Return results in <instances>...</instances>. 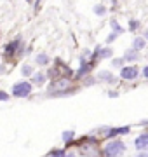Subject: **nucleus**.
Segmentation results:
<instances>
[{"instance_id":"obj_14","label":"nucleus","mask_w":148,"mask_h":157,"mask_svg":"<svg viewBox=\"0 0 148 157\" xmlns=\"http://www.w3.org/2000/svg\"><path fill=\"white\" fill-rule=\"evenodd\" d=\"M73 136H75L73 131H63V141H65V143L72 141V140H73Z\"/></svg>"},{"instance_id":"obj_25","label":"nucleus","mask_w":148,"mask_h":157,"mask_svg":"<svg viewBox=\"0 0 148 157\" xmlns=\"http://www.w3.org/2000/svg\"><path fill=\"white\" fill-rule=\"evenodd\" d=\"M143 37H145V39H146V40H148V28H146V30H145V33H143Z\"/></svg>"},{"instance_id":"obj_26","label":"nucleus","mask_w":148,"mask_h":157,"mask_svg":"<svg viewBox=\"0 0 148 157\" xmlns=\"http://www.w3.org/2000/svg\"><path fill=\"white\" fill-rule=\"evenodd\" d=\"M143 124H148V121H143Z\"/></svg>"},{"instance_id":"obj_23","label":"nucleus","mask_w":148,"mask_h":157,"mask_svg":"<svg viewBox=\"0 0 148 157\" xmlns=\"http://www.w3.org/2000/svg\"><path fill=\"white\" fill-rule=\"evenodd\" d=\"M143 77H145V78H148V65H146L145 68H143Z\"/></svg>"},{"instance_id":"obj_7","label":"nucleus","mask_w":148,"mask_h":157,"mask_svg":"<svg viewBox=\"0 0 148 157\" xmlns=\"http://www.w3.org/2000/svg\"><path fill=\"white\" fill-rule=\"evenodd\" d=\"M112 54H113V49H110V47L101 49V47L98 45L96 51H94V56H99V58H112Z\"/></svg>"},{"instance_id":"obj_16","label":"nucleus","mask_w":148,"mask_h":157,"mask_svg":"<svg viewBox=\"0 0 148 157\" xmlns=\"http://www.w3.org/2000/svg\"><path fill=\"white\" fill-rule=\"evenodd\" d=\"M94 14H98V16H105V14H106V7L105 6H94Z\"/></svg>"},{"instance_id":"obj_19","label":"nucleus","mask_w":148,"mask_h":157,"mask_svg":"<svg viewBox=\"0 0 148 157\" xmlns=\"http://www.w3.org/2000/svg\"><path fill=\"white\" fill-rule=\"evenodd\" d=\"M117 37H119V33H117V32H112V33H110L108 37H106V42H113V40L117 39Z\"/></svg>"},{"instance_id":"obj_18","label":"nucleus","mask_w":148,"mask_h":157,"mask_svg":"<svg viewBox=\"0 0 148 157\" xmlns=\"http://www.w3.org/2000/svg\"><path fill=\"white\" fill-rule=\"evenodd\" d=\"M138 26H139V21H136V19H131L129 21V28L134 32V30H138Z\"/></svg>"},{"instance_id":"obj_27","label":"nucleus","mask_w":148,"mask_h":157,"mask_svg":"<svg viewBox=\"0 0 148 157\" xmlns=\"http://www.w3.org/2000/svg\"><path fill=\"white\" fill-rule=\"evenodd\" d=\"M26 2H31V0H26Z\"/></svg>"},{"instance_id":"obj_28","label":"nucleus","mask_w":148,"mask_h":157,"mask_svg":"<svg viewBox=\"0 0 148 157\" xmlns=\"http://www.w3.org/2000/svg\"><path fill=\"white\" fill-rule=\"evenodd\" d=\"M146 58H148V54H146Z\"/></svg>"},{"instance_id":"obj_21","label":"nucleus","mask_w":148,"mask_h":157,"mask_svg":"<svg viewBox=\"0 0 148 157\" xmlns=\"http://www.w3.org/2000/svg\"><path fill=\"white\" fill-rule=\"evenodd\" d=\"M51 155H65V150H52Z\"/></svg>"},{"instance_id":"obj_5","label":"nucleus","mask_w":148,"mask_h":157,"mask_svg":"<svg viewBox=\"0 0 148 157\" xmlns=\"http://www.w3.org/2000/svg\"><path fill=\"white\" fill-rule=\"evenodd\" d=\"M129 131H131V128H129V126H122V128H112V129H106V133H108V135H105V136L112 138V136H119V135H127Z\"/></svg>"},{"instance_id":"obj_2","label":"nucleus","mask_w":148,"mask_h":157,"mask_svg":"<svg viewBox=\"0 0 148 157\" xmlns=\"http://www.w3.org/2000/svg\"><path fill=\"white\" fill-rule=\"evenodd\" d=\"M31 93V84L23 80V82H16V84L12 86V94L16 96V98H26L30 96Z\"/></svg>"},{"instance_id":"obj_15","label":"nucleus","mask_w":148,"mask_h":157,"mask_svg":"<svg viewBox=\"0 0 148 157\" xmlns=\"http://www.w3.org/2000/svg\"><path fill=\"white\" fill-rule=\"evenodd\" d=\"M110 26H112V28H113V32H117V33H122V32H124V28H122V26H120L115 19H112V21H110Z\"/></svg>"},{"instance_id":"obj_6","label":"nucleus","mask_w":148,"mask_h":157,"mask_svg":"<svg viewBox=\"0 0 148 157\" xmlns=\"http://www.w3.org/2000/svg\"><path fill=\"white\" fill-rule=\"evenodd\" d=\"M98 80H103V82H115L117 80V77H115L112 72H108V70H101V72H98Z\"/></svg>"},{"instance_id":"obj_13","label":"nucleus","mask_w":148,"mask_h":157,"mask_svg":"<svg viewBox=\"0 0 148 157\" xmlns=\"http://www.w3.org/2000/svg\"><path fill=\"white\" fill-rule=\"evenodd\" d=\"M21 73H23L24 77L33 75V67H31V65H23V67H21Z\"/></svg>"},{"instance_id":"obj_10","label":"nucleus","mask_w":148,"mask_h":157,"mask_svg":"<svg viewBox=\"0 0 148 157\" xmlns=\"http://www.w3.org/2000/svg\"><path fill=\"white\" fill-rule=\"evenodd\" d=\"M145 45H146V39H145V37H136V39L132 40V47L136 51L145 49Z\"/></svg>"},{"instance_id":"obj_17","label":"nucleus","mask_w":148,"mask_h":157,"mask_svg":"<svg viewBox=\"0 0 148 157\" xmlns=\"http://www.w3.org/2000/svg\"><path fill=\"white\" fill-rule=\"evenodd\" d=\"M122 65H124V58H113V59H112V67L122 68Z\"/></svg>"},{"instance_id":"obj_9","label":"nucleus","mask_w":148,"mask_h":157,"mask_svg":"<svg viewBox=\"0 0 148 157\" xmlns=\"http://www.w3.org/2000/svg\"><path fill=\"white\" fill-rule=\"evenodd\" d=\"M19 42H21V39H16V42H11V44L6 45V54H9V56H12L14 52L17 51V47H19Z\"/></svg>"},{"instance_id":"obj_20","label":"nucleus","mask_w":148,"mask_h":157,"mask_svg":"<svg viewBox=\"0 0 148 157\" xmlns=\"http://www.w3.org/2000/svg\"><path fill=\"white\" fill-rule=\"evenodd\" d=\"M7 100H9V94L6 91H0V101H7Z\"/></svg>"},{"instance_id":"obj_11","label":"nucleus","mask_w":148,"mask_h":157,"mask_svg":"<svg viewBox=\"0 0 148 157\" xmlns=\"http://www.w3.org/2000/svg\"><path fill=\"white\" fill-rule=\"evenodd\" d=\"M46 78H47V75L46 73H42V72H39V73H33V84H44L46 82Z\"/></svg>"},{"instance_id":"obj_24","label":"nucleus","mask_w":148,"mask_h":157,"mask_svg":"<svg viewBox=\"0 0 148 157\" xmlns=\"http://www.w3.org/2000/svg\"><path fill=\"white\" fill-rule=\"evenodd\" d=\"M6 72V67H4V65H0V73H4Z\"/></svg>"},{"instance_id":"obj_22","label":"nucleus","mask_w":148,"mask_h":157,"mask_svg":"<svg viewBox=\"0 0 148 157\" xmlns=\"http://www.w3.org/2000/svg\"><path fill=\"white\" fill-rule=\"evenodd\" d=\"M108 96L110 98H117L119 96V91H108Z\"/></svg>"},{"instance_id":"obj_12","label":"nucleus","mask_w":148,"mask_h":157,"mask_svg":"<svg viewBox=\"0 0 148 157\" xmlns=\"http://www.w3.org/2000/svg\"><path fill=\"white\" fill-rule=\"evenodd\" d=\"M35 63L40 65V67H46V65H49V56L47 54H39V56L35 58Z\"/></svg>"},{"instance_id":"obj_3","label":"nucleus","mask_w":148,"mask_h":157,"mask_svg":"<svg viewBox=\"0 0 148 157\" xmlns=\"http://www.w3.org/2000/svg\"><path fill=\"white\" fill-rule=\"evenodd\" d=\"M120 77L124 80H134L138 77V68L136 67H122L120 68Z\"/></svg>"},{"instance_id":"obj_1","label":"nucleus","mask_w":148,"mask_h":157,"mask_svg":"<svg viewBox=\"0 0 148 157\" xmlns=\"http://www.w3.org/2000/svg\"><path fill=\"white\" fill-rule=\"evenodd\" d=\"M125 152V145L122 143L120 140H113V141H110L108 145L105 147V155H122Z\"/></svg>"},{"instance_id":"obj_4","label":"nucleus","mask_w":148,"mask_h":157,"mask_svg":"<svg viewBox=\"0 0 148 157\" xmlns=\"http://www.w3.org/2000/svg\"><path fill=\"white\" fill-rule=\"evenodd\" d=\"M134 145H136L138 150H148V133H143L134 140Z\"/></svg>"},{"instance_id":"obj_8","label":"nucleus","mask_w":148,"mask_h":157,"mask_svg":"<svg viewBox=\"0 0 148 157\" xmlns=\"http://www.w3.org/2000/svg\"><path fill=\"white\" fill-rule=\"evenodd\" d=\"M139 59V52H138L134 47L129 51H125V54H124V61H138Z\"/></svg>"}]
</instances>
